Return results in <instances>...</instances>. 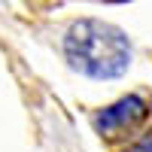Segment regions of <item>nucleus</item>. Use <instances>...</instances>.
<instances>
[{
	"label": "nucleus",
	"mask_w": 152,
	"mask_h": 152,
	"mask_svg": "<svg viewBox=\"0 0 152 152\" xmlns=\"http://www.w3.org/2000/svg\"><path fill=\"white\" fill-rule=\"evenodd\" d=\"M122 152H152V128L140 137V140H134L128 149H122Z\"/></svg>",
	"instance_id": "7ed1b4c3"
},
{
	"label": "nucleus",
	"mask_w": 152,
	"mask_h": 152,
	"mask_svg": "<svg viewBox=\"0 0 152 152\" xmlns=\"http://www.w3.org/2000/svg\"><path fill=\"white\" fill-rule=\"evenodd\" d=\"M113 3H125V0H113Z\"/></svg>",
	"instance_id": "20e7f679"
},
{
	"label": "nucleus",
	"mask_w": 152,
	"mask_h": 152,
	"mask_svg": "<svg viewBox=\"0 0 152 152\" xmlns=\"http://www.w3.org/2000/svg\"><path fill=\"white\" fill-rule=\"evenodd\" d=\"M149 113H152L149 94H128V97L116 100V104L97 110L91 116V125L100 137H122V134L137 131L149 119Z\"/></svg>",
	"instance_id": "f03ea898"
},
{
	"label": "nucleus",
	"mask_w": 152,
	"mask_h": 152,
	"mask_svg": "<svg viewBox=\"0 0 152 152\" xmlns=\"http://www.w3.org/2000/svg\"><path fill=\"white\" fill-rule=\"evenodd\" d=\"M64 58L67 64L91 79H116L131 67L134 49L131 40L116 24L82 18L73 21L64 37Z\"/></svg>",
	"instance_id": "f257e3e1"
}]
</instances>
